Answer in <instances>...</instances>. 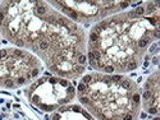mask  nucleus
Returning a JSON list of instances; mask_svg holds the SVG:
<instances>
[{
  "instance_id": "nucleus-1",
  "label": "nucleus",
  "mask_w": 160,
  "mask_h": 120,
  "mask_svg": "<svg viewBox=\"0 0 160 120\" xmlns=\"http://www.w3.org/2000/svg\"><path fill=\"white\" fill-rule=\"evenodd\" d=\"M0 35L32 51L57 77L77 79L86 72L87 36L79 24L42 0L0 3Z\"/></svg>"
},
{
  "instance_id": "nucleus-2",
  "label": "nucleus",
  "mask_w": 160,
  "mask_h": 120,
  "mask_svg": "<svg viewBox=\"0 0 160 120\" xmlns=\"http://www.w3.org/2000/svg\"><path fill=\"white\" fill-rule=\"evenodd\" d=\"M159 37V3L146 2L92 26L87 37V64L106 74L133 72Z\"/></svg>"
},
{
  "instance_id": "nucleus-3",
  "label": "nucleus",
  "mask_w": 160,
  "mask_h": 120,
  "mask_svg": "<svg viewBox=\"0 0 160 120\" xmlns=\"http://www.w3.org/2000/svg\"><path fill=\"white\" fill-rule=\"evenodd\" d=\"M76 96L98 120H137L141 110V88L124 74L92 72L82 77Z\"/></svg>"
},
{
  "instance_id": "nucleus-4",
  "label": "nucleus",
  "mask_w": 160,
  "mask_h": 120,
  "mask_svg": "<svg viewBox=\"0 0 160 120\" xmlns=\"http://www.w3.org/2000/svg\"><path fill=\"white\" fill-rule=\"evenodd\" d=\"M41 70V61L32 52L19 47L0 49V87H23L32 83Z\"/></svg>"
},
{
  "instance_id": "nucleus-5",
  "label": "nucleus",
  "mask_w": 160,
  "mask_h": 120,
  "mask_svg": "<svg viewBox=\"0 0 160 120\" xmlns=\"http://www.w3.org/2000/svg\"><path fill=\"white\" fill-rule=\"evenodd\" d=\"M24 95L41 111H55L68 105L76 97V87L68 81L57 75H44L36 79L24 89Z\"/></svg>"
},
{
  "instance_id": "nucleus-6",
  "label": "nucleus",
  "mask_w": 160,
  "mask_h": 120,
  "mask_svg": "<svg viewBox=\"0 0 160 120\" xmlns=\"http://www.w3.org/2000/svg\"><path fill=\"white\" fill-rule=\"evenodd\" d=\"M48 3L77 24L98 23L133 4L131 2L112 0H51Z\"/></svg>"
},
{
  "instance_id": "nucleus-7",
  "label": "nucleus",
  "mask_w": 160,
  "mask_h": 120,
  "mask_svg": "<svg viewBox=\"0 0 160 120\" xmlns=\"http://www.w3.org/2000/svg\"><path fill=\"white\" fill-rule=\"evenodd\" d=\"M159 81H160L159 70H155L146 79L143 91H141V106L146 113L150 115H154V116H159V114H160Z\"/></svg>"
},
{
  "instance_id": "nucleus-8",
  "label": "nucleus",
  "mask_w": 160,
  "mask_h": 120,
  "mask_svg": "<svg viewBox=\"0 0 160 120\" xmlns=\"http://www.w3.org/2000/svg\"><path fill=\"white\" fill-rule=\"evenodd\" d=\"M50 120H96L79 105H64L51 114Z\"/></svg>"
},
{
  "instance_id": "nucleus-9",
  "label": "nucleus",
  "mask_w": 160,
  "mask_h": 120,
  "mask_svg": "<svg viewBox=\"0 0 160 120\" xmlns=\"http://www.w3.org/2000/svg\"><path fill=\"white\" fill-rule=\"evenodd\" d=\"M152 120H160V118H159V116H155V118H154Z\"/></svg>"
},
{
  "instance_id": "nucleus-10",
  "label": "nucleus",
  "mask_w": 160,
  "mask_h": 120,
  "mask_svg": "<svg viewBox=\"0 0 160 120\" xmlns=\"http://www.w3.org/2000/svg\"><path fill=\"white\" fill-rule=\"evenodd\" d=\"M0 45H2V40H0Z\"/></svg>"
}]
</instances>
